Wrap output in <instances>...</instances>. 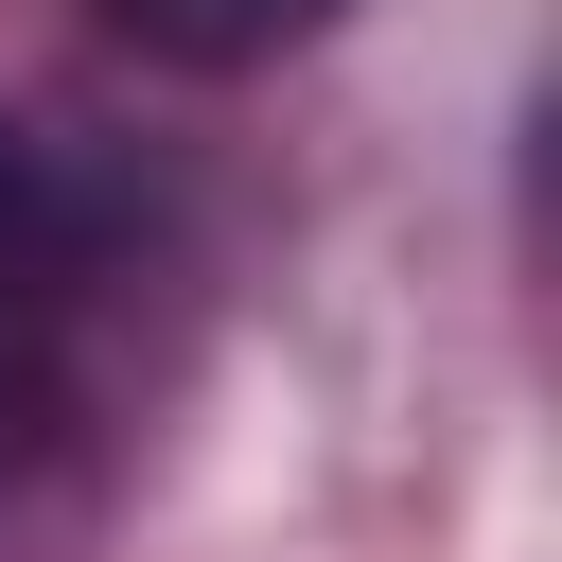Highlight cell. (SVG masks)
<instances>
[{
  "label": "cell",
  "instance_id": "2",
  "mask_svg": "<svg viewBox=\"0 0 562 562\" xmlns=\"http://www.w3.org/2000/svg\"><path fill=\"white\" fill-rule=\"evenodd\" d=\"M158 70H263V53H299L334 0H105Z\"/></svg>",
  "mask_w": 562,
  "mask_h": 562
},
{
  "label": "cell",
  "instance_id": "1",
  "mask_svg": "<svg viewBox=\"0 0 562 562\" xmlns=\"http://www.w3.org/2000/svg\"><path fill=\"white\" fill-rule=\"evenodd\" d=\"M88 246H105L88 176L0 123V492L70 439V299H88Z\"/></svg>",
  "mask_w": 562,
  "mask_h": 562
}]
</instances>
